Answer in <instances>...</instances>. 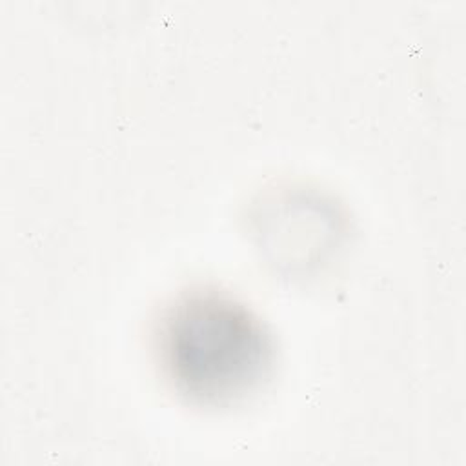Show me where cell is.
<instances>
[{"label": "cell", "instance_id": "cell-1", "mask_svg": "<svg viewBox=\"0 0 466 466\" xmlns=\"http://www.w3.org/2000/svg\"><path fill=\"white\" fill-rule=\"evenodd\" d=\"M155 350L162 375L193 404L222 406L260 386L273 339L240 299L211 286L178 293L160 313Z\"/></svg>", "mask_w": 466, "mask_h": 466}]
</instances>
